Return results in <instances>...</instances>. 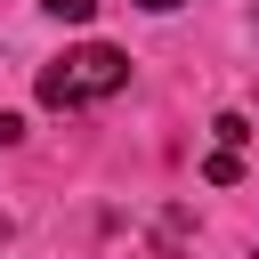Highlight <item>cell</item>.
I'll list each match as a JSON object with an SVG mask.
<instances>
[{
	"mask_svg": "<svg viewBox=\"0 0 259 259\" xmlns=\"http://www.w3.org/2000/svg\"><path fill=\"white\" fill-rule=\"evenodd\" d=\"M121 81H130V57L105 49V40H81L57 65H40V105L49 113H81V105H105Z\"/></svg>",
	"mask_w": 259,
	"mask_h": 259,
	"instance_id": "6da1fadb",
	"label": "cell"
},
{
	"mask_svg": "<svg viewBox=\"0 0 259 259\" xmlns=\"http://www.w3.org/2000/svg\"><path fill=\"white\" fill-rule=\"evenodd\" d=\"M202 178H210V186H235V178H243V162H235V146H219V154L202 162Z\"/></svg>",
	"mask_w": 259,
	"mask_h": 259,
	"instance_id": "7a4b0ae2",
	"label": "cell"
},
{
	"mask_svg": "<svg viewBox=\"0 0 259 259\" xmlns=\"http://www.w3.org/2000/svg\"><path fill=\"white\" fill-rule=\"evenodd\" d=\"M210 138H219V146H235V154H243V138H251V121H243V113H219V121H210Z\"/></svg>",
	"mask_w": 259,
	"mask_h": 259,
	"instance_id": "3957f363",
	"label": "cell"
},
{
	"mask_svg": "<svg viewBox=\"0 0 259 259\" xmlns=\"http://www.w3.org/2000/svg\"><path fill=\"white\" fill-rule=\"evenodd\" d=\"M40 8H49L57 24H89V16H97V0H40Z\"/></svg>",
	"mask_w": 259,
	"mask_h": 259,
	"instance_id": "277c9868",
	"label": "cell"
},
{
	"mask_svg": "<svg viewBox=\"0 0 259 259\" xmlns=\"http://www.w3.org/2000/svg\"><path fill=\"white\" fill-rule=\"evenodd\" d=\"M16 138H24V121H16V113H0V146H16Z\"/></svg>",
	"mask_w": 259,
	"mask_h": 259,
	"instance_id": "5b68a950",
	"label": "cell"
},
{
	"mask_svg": "<svg viewBox=\"0 0 259 259\" xmlns=\"http://www.w3.org/2000/svg\"><path fill=\"white\" fill-rule=\"evenodd\" d=\"M130 8H146V16H170V8H186V0H130Z\"/></svg>",
	"mask_w": 259,
	"mask_h": 259,
	"instance_id": "8992f818",
	"label": "cell"
}]
</instances>
